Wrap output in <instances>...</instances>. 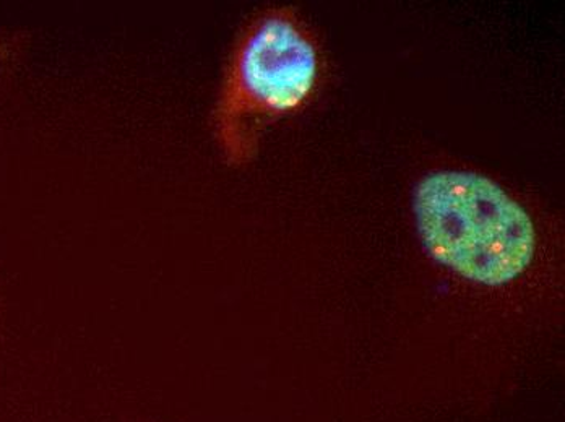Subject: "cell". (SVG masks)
<instances>
[{
	"instance_id": "obj_1",
	"label": "cell",
	"mask_w": 565,
	"mask_h": 422,
	"mask_svg": "<svg viewBox=\"0 0 565 422\" xmlns=\"http://www.w3.org/2000/svg\"><path fill=\"white\" fill-rule=\"evenodd\" d=\"M322 78L319 37L298 9L254 12L231 46L212 109L210 126L225 163H253L267 130L305 111Z\"/></svg>"
},
{
	"instance_id": "obj_2",
	"label": "cell",
	"mask_w": 565,
	"mask_h": 422,
	"mask_svg": "<svg viewBox=\"0 0 565 422\" xmlns=\"http://www.w3.org/2000/svg\"><path fill=\"white\" fill-rule=\"evenodd\" d=\"M413 215L430 259L470 283L508 286L535 260L537 235L530 212L484 174H427L416 185Z\"/></svg>"
},
{
	"instance_id": "obj_3",
	"label": "cell",
	"mask_w": 565,
	"mask_h": 422,
	"mask_svg": "<svg viewBox=\"0 0 565 422\" xmlns=\"http://www.w3.org/2000/svg\"><path fill=\"white\" fill-rule=\"evenodd\" d=\"M29 37L26 31L0 29V80L22 59Z\"/></svg>"
}]
</instances>
